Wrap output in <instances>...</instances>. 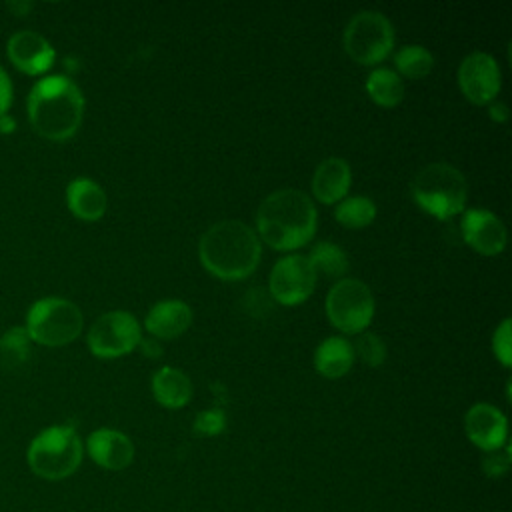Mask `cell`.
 Segmentation results:
<instances>
[{
    "label": "cell",
    "instance_id": "1f68e13d",
    "mask_svg": "<svg viewBox=\"0 0 512 512\" xmlns=\"http://www.w3.org/2000/svg\"><path fill=\"white\" fill-rule=\"evenodd\" d=\"M490 118L492 120H496V122H504V120H508V108H506V104L504 102H492L490 104Z\"/></svg>",
    "mask_w": 512,
    "mask_h": 512
},
{
    "label": "cell",
    "instance_id": "8992f818",
    "mask_svg": "<svg viewBox=\"0 0 512 512\" xmlns=\"http://www.w3.org/2000/svg\"><path fill=\"white\" fill-rule=\"evenodd\" d=\"M84 326L82 310L68 298L46 296L36 300L28 312L24 328L32 342L42 346H64L74 342Z\"/></svg>",
    "mask_w": 512,
    "mask_h": 512
},
{
    "label": "cell",
    "instance_id": "2e32d148",
    "mask_svg": "<svg viewBox=\"0 0 512 512\" xmlns=\"http://www.w3.org/2000/svg\"><path fill=\"white\" fill-rule=\"evenodd\" d=\"M192 324V310L184 300H160L146 314L144 326L158 340H172L182 336Z\"/></svg>",
    "mask_w": 512,
    "mask_h": 512
},
{
    "label": "cell",
    "instance_id": "cb8c5ba5",
    "mask_svg": "<svg viewBox=\"0 0 512 512\" xmlns=\"http://www.w3.org/2000/svg\"><path fill=\"white\" fill-rule=\"evenodd\" d=\"M334 218L346 228H364L374 222L376 204L368 196L342 198L334 210Z\"/></svg>",
    "mask_w": 512,
    "mask_h": 512
},
{
    "label": "cell",
    "instance_id": "6da1fadb",
    "mask_svg": "<svg viewBox=\"0 0 512 512\" xmlns=\"http://www.w3.org/2000/svg\"><path fill=\"white\" fill-rule=\"evenodd\" d=\"M26 110L36 134L46 140L62 142L72 138L82 124L84 94L68 76H44L30 88Z\"/></svg>",
    "mask_w": 512,
    "mask_h": 512
},
{
    "label": "cell",
    "instance_id": "4fadbf2b",
    "mask_svg": "<svg viewBox=\"0 0 512 512\" xmlns=\"http://www.w3.org/2000/svg\"><path fill=\"white\" fill-rule=\"evenodd\" d=\"M464 432L468 440L484 452L500 450L508 440L506 416L492 404L478 402L464 416Z\"/></svg>",
    "mask_w": 512,
    "mask_h": 512
},
{
    "label": "cell",
    "instance_id": "f546056e",
    "mask_svg": "<svg viewBox=\"0 0 512 512\" xmlns=\"http://www.w3.org/2000/svg\"><path fill=\"white\" fill-rule=\"evenodd\" d=\"M12 96H14L12 80H10L8 72L0 66V116L8 114V110L12 106Z\"/></svg>",
    "mask_w": 512,
    "mask_h": 512
},
{
    "label": "cell",
    "instance_id": "d6986e66",
    "mask_svg": "<svg viewBox=\"0 0 512 512\" xmlns=\"http://www.w3.org/2000/svg\"><path fill=\"white\" fill-rule=\"evenodd\" d=\"M152 394L158 404L164 408L176 410L188 404L192 398V382L190 378L172 366H162L152 376Z\"/></svg>",
    "mask_w": 512,
    "mask_h": 512
},
{
    "label": "cell",
    "instance_id": "603a6c76",
    "mask_svg": "<svg viewBox=\"0 0 512 512\" xmlns=\"http://www.w3.org/2000/svg\"><path fill=\"white\" fill-rule=\"evenodd\" d=\"M308 260H310L316 276L322 274V276H328V278H342L348 272V266H350L346 252L338 244L326 242V240L318 242L310 250Z\"/></svg>",
    "mask_w": 512,
    "mask_h": 512
},
{
    "label": "cell",
    "instance_id": "ba28073f",
    "mask_svg": "<svg viewBox=\"0 0 512 512\" xmlns=\"http://www.w3.org/2000/svg\"><path fill=\"white\" fill-rule=\"evenodd\" d=\"M326 316L344 334H360L374 318V296L358 278H340L326 296Z\"/></svg>",
    "mask_w": 512,
    "mask_h": 512
},
{
    "label": "cell",
    "instance_id": "f1b7e54d",
    "mask_svg": "<svg viewBox=\"0 0 512 512\" xmlns=\"http://www.w3.org/2000/svg\"><path fill=\"white\" fill-rule=\"evenodd\" d=\"M508 468H510V446L508 444H504L500 450L486 452V456L482 458V470L490 478L504 476L508 472Z\"/></svg>",
    "mask_w": 512,
    "mask_h": 512
},
{
    "label": "cell",
    "instance_id": "83f0119b",
    "mask_svg": "<svg viewBox=\"0 0 512 512\" xmlns=\"http://www.w3.org/2000/svg\"><path fill=\"white\" fill-rule=\"evenodd\" d=\"M492 350L494 356L500 360L502 366L510 368L512 364V332H510V318H504L500 326L492 334Z\"/></svg>",
    "mask_w": 512,
    "mask_h": 512
},
{
    "label": "cell",
    "instance_id": "e0dca14e",
    "mask_svg": "<svg viewBox=\"0 0 512 512\" xmlns=\"http://www.w3.org/2000/svg\"><path fill=\"white\" fill-rule=\"evenodd\" d=\"M352 184V170L344 158L330 156L324 158L314 174H312V192L314 198L322 204H336L340 202Z\"/></svg>",
    "mask_w": 512,
    "mask_h": 512
},
{
    "label": "cell",
    "instance_id": "277c9868",
    "mask_svg": "<svg viewBox=\"0 0 512 512\" xmlns=\"http://www.w3.org/2000/svg\"><path fill=\"white\" fill-rule=\"evenodd\" d=\"M84 444L70 424H54L40 430L26 450L30 470L44 480H64L82 464Z\"/></svg>",
    "mask_w": 512,
    "mask_h": 512
},
{
    "label": "cell",
    "instance_id": "7402d4cb",
    "mask_svg": "<svg viewBox=\"0 0 512 512\" xmlns=\"http://www.w3.org/2000/svg\"><path fill=\"white\" fill-rule=\"evenodd\" d=\"M32 352V340L24 326H12L0 336V368L16 370L24 366Z\"/></svg>",
    "mask_w": 512,
    "mask_h": 512
},
{
    "label": "cell",
    "instance_id": "484cf974",
    "mask_svg": "<svg viewBox=\"0 0 512 512\" xmlns=\"http://www.w3.org/2000/svg\"><path fill=\"white\" fill-rule=\"evenodd\" d=\"M352 350L354 356H358L370 368H378L386 360V344L380 340L378 334L368 330L358 334Z\"/></svg>",
    "mask_w": 512,
    "mask_h": 512
},
{
    "label": "cell",
    "instance_id": "44dd1931",
    "mask_svg": "<svg viewBox=\"0 0 512 512\" xmlns=\"http://www.w3.org/2000/svg\"><path fill=\"white\" fill-rule=\"evenodd\" d=\"M366 92L376 104L384 108H392L402 102L404 84L394 70L374 68L366 78Z\"/></svg>",
    "mask_w": 512,
    "mask_h": 512
},
{
    "label": "cell",
    "instance_id": "52a82bcc",
    "mask_svg": "<svg viewBox=\"0 0 512 512\" xmlns=\"http://www.w3.org/2000/svg\"><path fill=\"white\" fill-rule=\"evenodd\" d=\"M342 42L354 62L364 66L378 64L394 46V28L382 12L360 10L348 20Z\"/></svg>",
    "mask_w": 512,
    "mask_h": 512
},
{
    "label": "cell",
    "instance_id": "9c48e42d",
    "mask_svg": "<svg viewBox=\"0 0 512 512\" xmlns=\"http://www.w3.org/2000/svg\"><path fill=\"white\" fill-rule=\"evenodd\" d=\"M140 340V322L132 312L126 310H112L98 316L86 336L90 352L98 358H120L130 354Z\"/></svg>",
    "mask_w": 512,
    "mask_h": 512
},
{
    "label": "cell",
    "instance_id": "9a60e30c",
    "mask_svg": "<svg viewBox=\"0 0 512 512\" xmlns=\"http://www.w3.org/2000/svg\"><path fill=\"white\" fill-rule=\"evenodd\" d=\"M88 456L106 470L118 472L132 464L134 444L132 440L114 428H98L86 440Z\"/></svg>",
    "mask_w": 512,
    "mask_h": 512
},
{
    "label": "cell",
    "instance_id": "4316f807",
    "mask_svg": "<svg viewBox=\"0 0 512 512\" xmlns=\"http://www.w3.org/2000/svg\"><path fill=\"white\" fill-rule=\"evenodd\" d=\"M226 428V414L220 408L202 410L196 414L192 430L198 436H218Z\"/></svg>",
    "mask_w": 512,
    "mask_h": 512
},
{
    "label": "cell",
    "instance_id": "ac0fdd59",
    "mask_svg": "<svg viewBox=\"0 0 512 512\" xmlns=\"http://www.w3.org/2000/svg\"><path fill=\"white\" fill-rule=\"evenodd\" d=\"M66 204H68V210L76 218L94 222L104 216L108 198H106L104 188L98 182H94L86 176H80V178H74L66 186Z\"/></svg>",
    "mask_w": 512,
    "mask_h": 512
},
{
    "label": "cell",
    "instance_id": "4dcf8cb0",
    "mask_svg": "<svg viewBox=\"0 0 512 512\" xmlns=\"http://www.w3.org/2000/svg\"><path fill=\"white\" fill-rule=\"evenodd\" d=\"M138 346H140L142 354H146L148 358H158V356L162 354V346H160L158 338H154V336L140 340V344H138Z\"/></svg>",
    "mask_w": 512,
    "mask_h": 512
},
{
    "label": "cell",
    "instance_id": "3957f363",
    "mask_svg": "<svg viewBox=\"0 0 512 512\" xmlns=\"http://www.w3.org/2000/svg\"><path fill=\"white\" fill-rule=\"evenodd\" d=\"M198 256L212 276L242 280L256 270L262 246L256 230L246 222L220 220L200 236Z\"/></svg>",
    "mask_w": 512,
    "mask_h": 512
},
{
    "label": "cell",
    "instance_id": "ffe728a7",
    "mask_svg": "<svg viewBox=\"0 0 512 512\" xmlns=\"http://www.w3.org/2000/svg\"><path fill=\"white\" fill-rule=\"evenodd\" d=\"M354 362L352 344L342 336H328L314 352V368L324 378L344 376Z\"/></svg>",
    "mask_w": 512,
    "mask_h": 512
},
{
    "label": "cell",
    "instance_id": "5b68a950",
    "mask_svg": "<svg viewBox=\"0 0 512 512\" xmlns=\"http://www.w3.org/2000/svg\"><path fill=\"white\" fill-rule=\"evenodd\" d=\"M410 194L424 212L448 220L464 210L468 182L456 166L448 162H432L412 178Z\"/></svg>",
    "mask_w": 512,
    "mask_h": 512
},
{
    "label": "cell",
    "instance_id": "8fae6325",
    "mask_svg": "<svg viewBox=\"0 0 512 512\" xmlns=\"http://www.w3.org/2000/svg\"><path fill=\"white\" fill-rule=\"evenodd\" d=\"M458 86L474 104H490L502 86L498 62L486 52H470L458 66Z\"/></svg>",
    "mask_w": 512,
    "mask_h": 512
},
{
    "label": "cell",
    "instance_id": "d4e9b609",
    "mask_svg": "<svg viewBox=\"0 0 512 512\" xmlns=\"http://www.w3.org/2000/svg\"><path fill=\"white\" fill-rule=\"evenodd\" d=\"M394 64L402 76L418 80L432 72L434 56L420 44H406L394 54Z\"/></svg>",
    "mask_w": 512,
    "mask_h": 512
},
{
    "label": "cell",
    "instance_id": "30bf717a",
    "mask_svg": "<svg viewBox=\"0 0 512 512\" xmlns=\"http://www.w3.org/2000/svg\"><path fill=\"white\" fill-rule=\"evenodd\" d=\"M316 272L304 254H286L272 266L268 288L272 298L284 306L304 302L316 286Z\"/></svg>",
    "mask_w": 512,
    "mask_h": 512
},
{
    "label": "cell",
    "instance_id": "5bb4252c",
    "mask_svg": "<svg viewBox=\"0 0 512 512\" xmlns=\"http://www.w3.org/2000/svg\"><path fill=\"white\" fill-rule=\"evenodd\" d=\"M460 228L466 244L484 256H496L506 246V226L490 210L468 208L462 214Z\"/></svg>",
    "mask_w": 512,
    "mask_h": 512
},
{
    "label": "cell",
    "instance_id": "7c38bea8",
    "mask_svg": "<svg viewBox=\"0 0 512 512\" xmlns=\"http://www.w3.org/2000/svg\"><path fill=\"white\" fill-rule=\"evenodd\" d=\"M6 56L20 72L40 76L54 64V46L34 30H18L6 42Z\"/></svg>",
    "mask_w": 512,
    "mask_h": 512
},
{
    "label": "cell",
    "instance_id": "7a4b0ae2",
    "mask_svg": "<svg viewBox=\"0 0 512 512\" xmlns=\"http://www.w3.org/2000/svg\"><path fill=\"white\" fill-rule=\"evenodd\" d=\"M316 208L308 194L282 188L268 194L256 210L258 238L274 250H296L316 234Z\"/></svg>",
    "mask_w": 512,
    "mask_h": 512
},
{
    "label": "cell",
    "instance_id": "d6a6232c",
    "mask_svg": "<svg viewBox=\"0 0 512 512\" xmlns=\"http://www.w3.org/2000/svg\"><path fill=\"white\" fill-rule=\"evenodd\" d=\"M30 8H32V4H30V2H10V4H8V10L16 12L18 16H24Z\"/></svg>",
    "mask_w": 512,
    "mask_h": 512
}]
</instances>
